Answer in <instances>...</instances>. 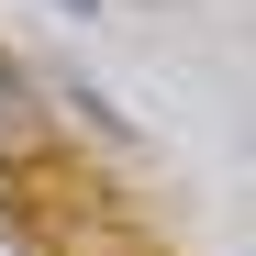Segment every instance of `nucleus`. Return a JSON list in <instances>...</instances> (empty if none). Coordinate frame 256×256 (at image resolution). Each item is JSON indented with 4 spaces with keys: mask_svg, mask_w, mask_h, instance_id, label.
Returning a JSON list of instances; mask_svg holds the SVG:
<instances>
[{
    "mask_svg": "<svg viewBox=\"0 0 256 256\" xmlns=\"http://www.w3.org/2000/svg\"><path fill=\"white\" fill-rule=\"evenodd\" d=\"M22 122H34V112H22V67L0 56V145H22Z\"/></svg>",
    "mask_w": 256,
    "mask_h": 256,
    "instance_id": "1",
    "label": "nucleus"
},
{
    "mask_svg": "<svg viewBox=\"0 0 256 256\" xmlns=\"http://www.w3.org/2000/svg\"><path fill=\"white\" fill-rule=\"evenodd\" d=\"M67 12H90V0H67Z\"/></svg>",
    "mask_w": 256,
    "mask_h": 256,
    "instance_id": "2",
    "label": "nucleus"
}]
</instances>
